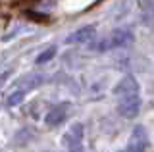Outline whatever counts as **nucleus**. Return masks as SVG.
<instances>
[{
    "instance_id": "2",
    "label": "nucleus",
    "mask_w": 154,
    "mask_h": 152,
    "mask_svg": "<svg viewBox=\"0 0 154 152\" xmlns=\"http://www.w3.org/2000/svg\"><path fill=\"white\" fill-rule=\"evenodd\" d=\"M139 81L133 77V75H125V77L114 87V94L122 100V98H131V96H139Z\"/></svg>"
},
{
    "instance_id": "8",
    "label": "nucleus",
    "mask_w": 154,
    "mask_h": 152,
    "mask_svg": "<svg viewBox=\"0 0 154 152\" xmlns=\"http://www.w3.org/2000/svg\"><path fill=\"white\" fill-rule=\"evenodd\" d=\"M45 79H42V75L41 73H29L25 75V77H21L19 79V83L16 85V91H23V93H29L31 89H35L38 87Z\"/></svg>"
},
{
    "instance_id": "4",
    "label": "nucleus",
    "mask_w": 154,
    "mask_h": 152,
    "mask_svg": "<svg viewBox=\"0 0 154 152\" xmlns=\"http://www.w3.org/2000/svg\"><path fill=\"white\" fill-rule=\"evenodd\" d=\"M83 125L81 123H75V125H71L69 129L64 133V137H62V142H64L66 148L69 150H79L81 148V142H83Z\"/></svg>"
},
{
    "instance_id": "3",
    "label": "nucleus",
    "mask_w": 154,
    "mask_h": 152,
    "mask_svg": "<svg viewBox=\"0 0 154 152\" xmlns=\"http://www.w3.org/2000/svg\"><path fill=\"white\" fill-rule=\"evenodd\" d=\"M148 146V133L143 125H135L131 131V137H129L127 142V152H146Z\"/></svg>"
},
{
    "instance_id": "6",
    "label": "nucleus",
    "mask_w": 154,
    "mask_h": 152,
    "mask_svg": "<svg viewBox=\"0 0 154 152\" xmlns=\"http://www.w3.org/2000/svg\"><path fill=\"white\" fill-rule=\"evenodd\" d=\"M69 108H71L69 102H62V104H56L54 108H50V112H48L46 117H45L46 125H50V127L60 125V123L67 117V114H69Z\"/></svg>"
},
{
    "instance_id": "10",
    "label": "nucleus",
    "mask_w": 154,
    "mask_h": 152,
    "mask_svg": "<svg viewBox=\"0 0 154 152\" xmlns=\"http://www.w3.org/2000/svg\"><path fill=\"white\" fill-rule=\"evenodd\" d=\"M25 94H27V93H23V91H14V93L8 96L6 104H8V106H17V104H21V102H23Z\"/></svg>"
},
{
    "instance_id": "12",
    "label": "nucleus",
    "mask_w": 154,
    "mask_h": 152,
    "mask_svg": "<svg viewBox=\"0 0 154 152\" xmlns=\"http://www.w3.org/2000/svg\"><path fill=\"white\" fill-rule=\"evenodd\" d=\"M8 75H10V71H6V73H2V75H0V83H2V81H6V77H8Z\"/></svg>"
},
{
    "instance_id": "9",
    "label": "nucleus",
    "mask_w": 154,
    "mask_h": 152,
    "mask_svg": "<svg viewBox=\"0 0 154 152\" xmlns=\"http://www.w3.org/2000/svg\"><path fill=\"white\" fill-rule=\"evenodd\" d=\"M56 52H58V50H56V46H48L46 50H42L41 54L37 56V60H35V62H37V64H46V62H50V60L56 56Z\"/></svg>"
},
{
    "instance_id": "11",
    "label": "nucleus",
    "mask_w": 154,
    "mask_h": 152,
    "mask_svg": "<svg viewBox=\"0 0 154 152\" xmlns=\"http://www.w3.org/2000/svg\"><path fill=\"white\" fill-rule=\"evenodd\" d=\"M139 4H141L143 10H146V12H154V0H139Z\"/></svg>"
},
{
    "instance_id": "5",
    "label": "nucleus",
    "mask_w": 154,
    "mask_h": 152,
    "mask_svg": "<svg viewBox=\"0 0 154 152\" xmlns=\"http://www.w3.org/2000/svg\"><path fill=\"white\" fill-rule=\"evenodd\" d=\"M118 112H119V116L127 117V120L137 117L139 112H141V96L122 98V100H119V104H118Z\"/></svg>"
},
{
    "instance_id": "13",
    "label": "nucleus",
    "mask_w": 154,
    "mask_h": 152,
    "mask_svg": "<svg viewBox=\"0 0 154 152\" xmlns=\"http://www.w3.org/2000/svg\"><path fill=\"white\" fill-rule=\"evenodd\" d=\"M69 152H83V150H81V148H79V150H69Z\"/></svg>"
},
{
    "instance_id": "7",
    "label": "nucleus",
    "mask_w": 154,
    "mask_h": 152,
    "mask_svg": "<svg viewBox=\"0 0 154 152\" xmlns=\"http://www.w3.org/2000/svg\"><path fill=\"white\" fill-rule=\"evenodd\" d=\"M94 33H96L94 25H83L81 29L73 31L69 37H67V39H66V44H87V42L93 41Z\"/></svg>"
},
{
    "instance_id": "1",
    "label": "nucleus",
    "mask_w": 154,
    "mask_h": 152,
    "mask_svg": "<svg viewBox=\"0 0 154 152\" xmlns=\"http://www.w3.org/2000/svg\"><path fill=\"white\" fill-rule=\"evenodd\" d=\"M133 41H135V35L129 29H116V31L110 33V35H106L104 39H100L98 42H94L91 48L104 52V50H112V48L129 46V44H133Z\"/></svg>"
}]
</instances>
